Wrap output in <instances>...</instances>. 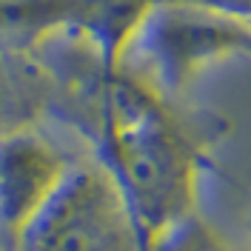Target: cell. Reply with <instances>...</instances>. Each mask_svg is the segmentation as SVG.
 <instances>
[{"label":"cell","mask_w":251,"mask_h":251,"mask_svg":"<svg viewBox=\"0 0 251 251\" xmlns=\"http://www.w3.org/2000/svg\"><path fill=\"white\" fill-rule=\"evenodd\" d=\"M54 83L51 114L75 126L123 197L137 251L200 211L205 151L166 97L131 69H106L89 43L66 37L40 54Z\"/></svg>","instance_id":"1"},{"label":"cell","mask_w":251,"mask_h":251,"mask_svg":"<svg viewBox=\"0 0 251 251\" xmlns=\"http://www.w3.org/2000/svg\"><path fill=\"white\" fill-rule=\"evenodd\" d=\"M237 54H251V20L200 3L169 0L154 3L143 17L126 60H140V77L169 97L183 92L205 66Z\"/></svg>","instance_id":"2"},{"label":"cell","mask_w":251,"mask_h":251,"mask_svg":"<svg viewBox=\"0 0 251 251\" xmlns=\"http://www.w3.org/2000/svg\"><path fill=\"white\" fill-rule=\"evenodd\" d=\"M15 251H137V234L109 172L72 163Z\"/></svg>","instance_id":"3"},{"label":"cell","mask_w":251,"mask_h":251,"mask_svg":"<svg viewBox=\"0 0 251 251\" xmlns=\"http://www.w3.org/2000/svg\"><path fill=\"white\" fill-rule=\"evenodd\" d=\"M69 160L34 128L0 134V249L15 251L20 234L43 208Z\"/></svg>","instance_id":"4"},{"label":"cell","mask_w":251,"mask_h":251,"mask_svg":"<svg viewBox=\"0 0 251 251\" xmlns=\"http://www.w3.org/2000/svg\"><path fill=\"white\" fill-rule=\"evenodd\" d=\"M54 83L49 69L31 51L0 49V134L34 128L51 114Z\"/></svg>","instance_id":"5"},{"label":"cell","mask_w":251,"mask_h":251,"mask_svg":"<svg viewBox=\"0 0 251 251\" xmlns=\"http://www.w3.org/2000/svg\"><path fill=\"white\" fill-rule=\"evenodd\" d=\"M154 251H234V249L197 211V214H188L180 223H174L172 228L157 240Z\"/></svg>","instance_id":"6"}]
</instances>
